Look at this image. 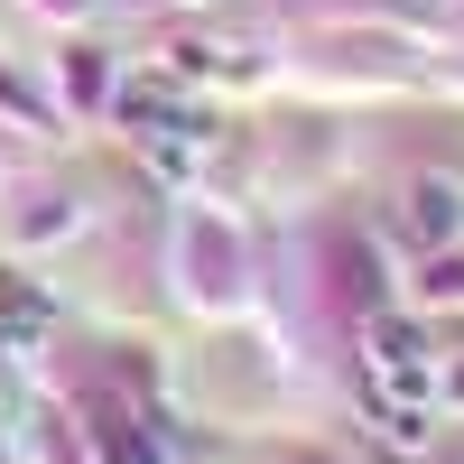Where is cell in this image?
Segmentation results:
<instances>
[{
    "label": "cell",
    "mask_w": 464,
    "mask_h": 464,
    "mask_svg": "<svg viewBox=\"0 0 464 464\" xmlns=\"http://www.w3.org/2000/svg\"><path fill=\"white\" fill-rule=\"evenodd\" d=\"M372 381L381 391H409V409L428 400V381H437V353H428V334H409V325H381L372 334Z\"/></svg>",
    "instance_id": "obj_1"
},
{
    "label": "cell",
    "mask_w": 464,
    "mask_h": 464,
    "mask_svg": "<svg viewBox=\"0 0 464 464\" xmlns=\"http://www.w3.org/2000/svg\"><path fill=\"white\" fill-rule=\"evenodd\" d=\"M409 232H418V242H455V232H464V196H455V186H418Z\"/></svg>",
    "instance_id": "obj_2"
},
{
    "label": "cell",
    "mask_w": 464,
    "mask_h": 464,
    "mask_svg": "<svg viewBox=\"0 0 464 464\" xmlns=\"http://www.w3.org/2000/svg\"><path fill=\"white\" fill-rule=\"evenodd\" d=\"M0 455H10V446H0Z\"/></svg>",
    "instance_id": "obj_4"
},
{
    "label": "cell",
    "mask_w": 464,
    "mask_h": 464,
    "mask_svg": "<svg viewBox=\"0 0 464 464\" xmlns=\"http://www.w3.org/2000/svg\"><path fill=\"white\" fill-rule=\"evenodd\" d=\"M334 464H353V455H334Z\"/></svg>",
    "instance_id": "obj_3"
}]
</instances>
